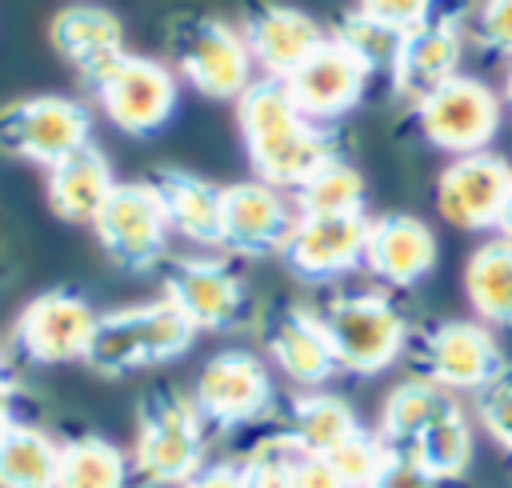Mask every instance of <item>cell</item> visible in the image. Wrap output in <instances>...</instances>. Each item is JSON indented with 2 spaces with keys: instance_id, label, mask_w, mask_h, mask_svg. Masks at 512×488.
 Returning <instances> with one entry per match:
<instances>
[{
  "instance_id": "1",
  "label": "cell",
  "mask_w": 512,
  "mask_h": 488,
  "mask_svg": "<svg viewBox=\"0 0 512 488\" xmlns=\"http://www.w3.org/2000/svg\"><path fill=\"white\" fill-rule=\"evenodd\" d=\"M236 124L256 180L280 192H296L320 164L336 156V136L328 124L308 120L292 104L288 88L268 76L252 80L236 100Z\"/></svg>"
},
{
  "instance_id": "2",
  "label": "cell",
  "mask_w": 512,
  "mask_h": 488,
  "mask_svg": "<svg viewBox=\"0 0 512 488\" xmlns=\"http://www.w3.org/2000/svg\"><path fill=\"white\" fill-rule=\"evenodd\" d=\"M208 424L192 404V392L152 388L136 408L132 476L140 488H184L208 460Z\"/></svg>"
},
{
  "instance_id": "3",
  "label": "cell",
  "mask_w": 512,
  "mask_h": 488,
  "mask_svg": "<svg viewBox=\"0 0 512 488\" xmlns=\"http://www.w3.org/2000/svg\"><path fill=\"white\" fill-rule=\"evenodd\" d=\"M192 340H196V328L160 296L148 304L100 312L84 364L100 376H128V372H144L184 356Z\"/></svg>"
},
{
  "instance_id": "4",
  "label": "cell",
  "mask_w": 512,
  "mask_h": 488,
  "mask_svg": "<svg viewBox=\"0 0 512 488\" xmlns=\"http://www.w3.org/2000/svg\"><path fill=\"white\" fill-rule=\"evenodd\" d=\"M340 372L376 376L412 344L408 316L384 292H340L320 308Z\"/></svg>"
},
{
  "instance_id": "5",
  "label": "cell",
  "mask_w": 512,
  "mask_h": 488,
  "mask_svg": "<svg viewBox=\"0 0 512 488\" xmlns=\"http://www.w3.org/2000/svg\"><path fill=\"white\" fill-rule=\"evenodd\" d=\"M168 40L180 80L208 100H240L256 80V64L240 28L224 24L220 16H180Z\"/></svg>"
},
{
  "instance_id": "6",
  "label": "cell",
  "mask_w": 512,
  "mask_h": 488,
  "mask_svg": "<svg viewBox=\"0 0 512 488\" xmlns=\"http://www.w3.org/2000/svg\"><path fill=\"white\" fill-rule=\"evenodd\" d=\"M416 132L448 152V156H468V152H484L500 124H504V100L476 76H452L448 84H440L436 92H428L416 108Z\"/></svg>"
},
{
  "instance_id": "7",
  "label": "cell",
  "mask_w": 512,
  "mask_h": 488,
  "mask_svg": "<svg viewBox=\"0 0 512 488\" xmlns=\"http://www.w3.org/2000/svg\"><path fill=\"white\" fill-rule=\"evenodd\" d=\"M92 144V112L72 96H24L0 108V152L52 168L68 152Z\"/></svg>"
},
{
  "instance_id": "8",
  "label": "cell",
  "mask_w": 512,
  "mask_h": 488,
  "mask_svg": "<svg viewBox=\"0 0 512 488\" xmlns=\"http://www.w3.org/2000/svg\"><path fill=\"white\" fill-rule=\"evenodd\" d=\"M96 92L100 112L128 136H152L160 132L180 104V84L176 72L168 64H160L156 56H140V52H124L96 84H88Z\"/></svg>"
},
{
  "instance_id": "9",
  "label": "cell",
  "mask_w": 512,
  "mask_h": 488,
  "mask_svg": "<svg viewBox=\"0 0 512 488\" xmlns=\"http://www.w3.org/2000/svg\"><path fill=\"white\" fill-rule=\"evenodd\" d=\"M92 232L112 264L124 272H148L168 252V216L152 180H120L92 220Z\"/></svg>"
},
{
  "instance_id": "10",
  "label": "cell",
  "mask_w": 512,
  "mask_h": 488,
  "mask_svg": "<svg viewBox=\"0 0 512 488\" xmlns=\"http://www.w3.org/2000/svg\"><path fill=\"white\" fill-rule=\"evenodd\" d=\"M464 0H436L432 12L404 32L400 52L392 60V88L400 100H408L412 108L436 92L440 84H448L452 76H460V60H464Z\"/></svg>"
},
{
  "instance_id": "11",
  "label": "cell",
  "mask_w": 512,
  "mask_h": 488,
  "mask_svg": "<svg viewBox=\"0 0 512 488\" xmlns=\"http://www.w3.org/2000/svg\"><path fill=\"white\" fill-rule=\"evenodd\" d=\"M416 368L444 392H484L508 372L504 348L480 320H440L416 336Z\"/></svg>"
},
{
  "instance_id": "12",
  "label": "cell",
  "mask_w": 512,
  "mask_h": 488,
  "mask_svg": "<svg viewBox=\"0 0 512 488\" xmlns=\"http://www.w3.org/2000/svg\"><path fill=\"white\" fill-rule=\"evenodd\" d=\"M100 312L72 288H48L32 296L12 320V348L32 364L88 360Z\"/></svg>"
},
{
  "instance_id": "13",
  "label": "cell",
  "mask_w": 512,
  "mask_h": 488,
  "mask_svg": "<svg viewBox=\"0 0 512 488\" xmlns=\"http://www.w3.org/2000/svg\"><path fill=\"white\" fill-rule=\"evenodd\" d=\"M272 372L256 352L224 348L196 372L192 404L212 428H244L272 408Z\"/></svg>"
},
{
  "instance_id": "14",
  "label": "cell",
  "mask_w": 512,
  "mask_h": 488,
  "mask_svg": "<svg viewBox=\"0 0 512 488\" xmlns=\"http://www.w3.org/2000/svg\"><path fill=\"white\" fill-rule=\"evenodd\" d=\"M164 300L196 332H228L248 312V284L228 260L180 256L164 272Z\"/></svg>"
},
{
  "instance_id": "15",
  "label": "cell",
  "mask_w": 512,
  "mask_h": 488,
  "mask_svg": "<svg viewBox=\"0 0 512 488\" xmlns=\"http://www.w3.org/2000/svg\"><path fill=\"white\" fill-rule=\"evenodd\" d=\"M508 192H512V164L492 148L452 156L436 176V208L460 232L496 228Z\"/></svg>"
},
{
  "instance_id": "16",
  "label": "cell",
  "mask_w": 512,
  "mask_h": 488,
  "mask_svg": "<svg viewBox=\"0 0 512 488\" xmlns=\"http://www.w3.org/2000/svg\"><path fill=\"white\" fill-rule=\"evenodd\" d=\"M296 204L288 192L264 180H236L224 188V220H220V248L236 256H276L284 252L296 228Z\"/></svg>"
},
{
  "instance_id": "17",
  "label": "cell",
  "mask_w": 512,
  "mask_h": 488,
  "mask_svg": "<svg viewBox=\"0 0 512 488\" xmlns=\"http://www.w3.org/2000/svg\"><path fill=\"white\" fill-rule=\"evenodd\" d=\"M368 80H372V68H368L356 52H348L340 40L328 36V40H324L292 76H284L280 84L288 88L292 104H296L308 120L328 124V120L348 116V112L364 100Z\"/></svg>"
},
{
  "instance_id": "18",
  "label": "cell",
  "mask_w": 512,
  "mask_h": 488,
  "mask_svg": "<svg viewBox=\"0 0 512 488\" xmlns=\"http://www.w3.org/2000/svg\"><path fill=\"white\" fill-rule=\"evenodd\" d=\"M364 244H368V216L348 212V216H296V228L284 244V264L312 284L348 276L352 268L364 264Z\"/></svg>"
},
{
  "instance_id": "19",
  "label": "cell",
  "mask_w": 512,
  "mask_h": 488,
  "mask_svg": "<svg viewBox=\"0 0 512 488\" xmlns=\"http://www.w3.org/2000/svg\"><path fill=\"white\" fill-rule=\"evenodd\" d=\"M240 36L252 52V64L268 80H284L328 40V28L292 4H252L244 12Z\"/></svg>"
},
{
  "instance_id": "20",
  "label": "cell",
  "mask_w": 512,
  "mask_h": 488,
  "mask_svg": "<svg viewBox=\"0 0 512 488\" xmlns=\"http://www.w3.org/2000/svg\"><path fill=\"white\" fill-rule=\"evenodd\" d=\"M440 260L436 232L412 216V212H384L368 220V244H364V268L384 280L388 288H416L432 276Z\"/></svg>"
},
{
  "instance_id": "21",
  "label": "cell",
  "mask_w": 512,
  "mask_h": 488,
  "mask_svg": "<svg viewBox=\"0 0 512 488\" xmlns=\"http://www.w3.org/2000/svg\"><path fill=\"white\" fill-rule=\"evenodd\" d=\"M52 48L88 80L96 84L128 48H124V24L116 12L100 4H68L48 24Z\"/></svg>"
},
{
  "instance_id": "22",
  "label": "cell",
  "mask_w": 512,
  "mask_h": 488,
  "mask_svg": "<svg viewBox=\"0 0 512 488\" xmlns=\"http://www.w3.org/2000/svg\"><path fill=\"white\" fill-rule=\"evenodd\" d=\"M268 356L300 388H320V384H328L340 372L320 312L304 308V304H292V308H284L272 320V328H268Z\"/></svg>"
},
{
  "instance_id": "23",
  "label": "cell",
  "mask_w": 512,
  "mask_h": 488,
  "mask_svg": "<svg viewBox=\"0 0 512 488\" xmlns=\"http://www.w3.org/2000/svg\"><path fill=\"white\" fill-rule=\"evenodd\" d=\"M116 184L120 180L112 176V164L96 144H84L64 160H56L52 168H44L48 208L68 224H92Z\"/></svg>"
},
{
  "instance_id": "24",
  "label": "cell",
  "mask_w": 512,
  "mask_h": 488,
  "mask_svg": "<svg viewBox=\"0 0 512 488\" xmlns=\"http://www.w3.org/2000/svg\"><path fill=\"white\" fill-rule=\"evenodd\" d=\"M152 188L160 192L168 228L184 236L188 244H220V220H224V188L188 172V168H160L152 176Z\"/></svg>"
},
{
  "instance_id": "25",
  "label": "cell",
  "mask_w": 512,
  "mask_h": 488,
  "mask_svg": "<svg viewBox=\"0 0 512 488\" xmlns=\"http://www.w3.org/2000/svg\"><path fill=\"white\" fill-rule=\"evenodd\" d=\"M284 432H288L308 456H328L332 448H340L348 436L360 432V420H356V412H352V404H348L344 396L308 388V392L292 396Z\"/></svg>"
},
{
  "instance_id": "26",
  "label": "cell",
  "mask_w": 512,
  "mask_h": 488,
  "mask_svg": "<svg viewBox=\"0 0 512 488\" xmlns=\"http://www.w3.org/2000/svg\"><path fill=\"white\" fill-rule=\"evenodd\" d=\"M464 292L480 324L512 328V240H484L464 264Z\"/></svg>"
},
{
  "instance_id": "27",
  "label": "cell",
  "mask_w": 512,
  "mask_h": 488,
  "mask_svg": "<svg viewBox=\"0 0 512 488\" xmlns=\"http://www.w3.org/2000/svg\"><path fill=\"white\" fill-rule=\"evenodd\" d=\"M452 408H456V396L444 392L440 384H432V380H424V376L400 380V384L384 396L376 436H380L388 448H408L432 420H440V416L452 412Z\"/></svg>"
},
{
  "instance_id": "28",
  "label": "cell",
  "mask_w": 512,
  "mask_h": 488,
  "mask_svg": "<svg viewBox=\"0 0 512 488\" xmlns=\"http://www.w3.org/2000/svg\"><path fill=\"white\" fill-rule=\"evenodd\" d=\"M60 440L40 424L16 420L0 432V488H56Z\"/></svg>"
},
{
  "instance_id": "29",
  "label": "cell",
  "mask_w": 512,
  "mask_h": 488,
  "mask_svg": "<svg viewBox=\"0 0 512 488\" xmlns=\"http://www.w3.org/2000/svg\"><path fill=\"white\" fill-rule=\"evenodd\" d=\"M56 488H140L132 460L104 436H72L60 444Z\"/></svg>"
},
{
  "instance_id": "30",
  "label": "cell",
  "mask_w": 512,
  "mask_h": 488,
  "mask_svg": "<svg viewBox=\"0 0 512 488\" xmlns=\"http://www.w3.org/2000/svg\"><path fill=\"white\" fill-rule=\"evenodd\" d=\"M472 448H476V432H472L468 416H464L460 404H456L452 412H444L440 420H432V424H428L408 448H400V452H408L428 476H436V480L444 484V480H460V476L468 472Z\"/></svg>"
},
{
  "instance_id": "31",
  "label": "cell",
  "mask_w": 512,
  "mask_h": 488,
  "mask_svg": "<svg viewBox=\"0 0 512 488\" xmlns=\"http://www.w3.org/2000/svg\"><path fill=\"white\" fill-rule=\"evenodd\" d=\"M300 216H348L364 212V176L344 156L320 164L296 192H288Z\"/></svg>"
},
{
  "instance_id": "32",
  "label": "cell",
  "mask_w": 512,
  "mask_h": 488,
  "mask_svg": "<svg viewBox=\"0 0 512 488\" xmlns=\"http://www.w3.org/2000/svg\"><path fill=\"white\" fill-rule=\"evenodd\" d=\"M332 40H340L348 52H356L368 68H372V76L376 72H392V60H396V52H400V40H404V32L400 28H392V24H384V20H372L368 12H344L340 16V24L328 32Z\"/></svg>"
},
{
  "instance_id": "33",
  "label": "cell",
  "mask_w": 512,
  "mask_h": 488,
  "mask_svg": "<svg viewBox=\"0 0 512 488\" xmlns=\"http://www.w3.org/2000/svg\"><path fill=\"white\" fill-rule=\"evenodd\" d=\"M308 452L288 436V432H272L264 440H256L244 460H240V472H244V484L248 488H292L296 484V468Z\"/></svg>"
},
{
  "instance_id": "34",
  "label": "cell",
  "mask_w": 512,
  "mask_h": 488,
  "mask_svg": "<svg viewBox=\"0 0 512 488\" xmlns=\"http://www.w3.org/2000/svg\"><path fill=\"white\" fill-rule=\"evenodd\" d=\"M324 460L332 464V472L340 476L344 488H372V480H376V472L384 464V440L376 432H364L360 428L340 448H332Z\"/></svg>"
},
{
  "instance_id": "35",
  "label": "cell",
  "mask_w": 512,
  "mask_h": 488,
  "mask_svg": "<svg viewBox=\"0 0 512 488\" xmlns=\"http://www.w3.org/2000/svg\"><path fill=\"white\" fill-rule=\"evenodd\" d=\"M476 416L480 428L512 456V372H504L484 392H476Z\"/></svg>"
},
{
  "instance_id": "36",
  "label": "cell",
  "mask_w": 512,
  "mask_h": 488,
  "mask_svg": "<svg viewBox=\"0 0 512 488\" xmlns=\"http://www.w3.org/2000/svg\"><path fill=\"white\" fill-rule=\"evenodd\" d=\"M472 32L488 52L512 60V0H480L472 12Z\"/></svg>"
},
{
  "instance_id": "37",
  "label": "cell",
  "mask_w": 512,
  "mask_h": 488,
  "mask_svg": "<svg viewBox=\"0 0 512 488\" xmlns=\"http://www.w3.org/2000/svg\"><path fill=\"white\" fill-rule=\"evenodd\" d=\"M372 488H440V480H436V476H428V472H424L408 452H400V448H388V444H384V464H380V472H376Z\"/></svg>"
},
{
  "instance_id": "38",
  "label": "cell",
  "mask_w": 512,
  "mask_h": 488,
  "mask_svg": "<svg viewBox=\"0 0 512 488\" xmlns=\"http://www.w3.org/2000/svg\"><path fill=\"white\" fill-rule=\"evenodd\" d=\"M432 4L436 0H360V12H368L372 20H384V24L400 28V32H408V28H416L432 12Z\"/></svg>"
},
{
  "instance_id": "39",
  "label": "cell",
  "mask_w": 512,
  "mask_h": 488,
  "mask_svg": "<svg viewBox=\"0 0 512 488\" xmlns=\"http://www.w3.org/2000/svg\"><path fill=\"white\" fill-rule=\"evenodd\" d=\"M16 404H20V380H16V368H12V360H8V352L0 344V432L20 420Z\"/></svg>"
},
{
  "instance_id": "40",
  "label": "cell",
  "mask_w": 512,
  "mask_h": 488,
  "mask_svg": "<svg viewBox=\"0 0 512 488\" xmlns=\"http://www.w3.org/2000/svg\"><path fill=\"white\" fill-rule=\"evenodd\" d=\"M292 488H344L340 476L332 472V464L324 456H304L296 468V484Z\"/></svg>"
},
{
  "instance_id": "41",
  "label": "cell",
  "mask_w": 512,
  "mask_h": 488,
  "mask_svg": "<svg viewBox=\"0 0 512 488\" xmlns=\"http://www.w3.org/2000/svg\"><path fill=\"white\" fill-rule=\"evenodd\" d=\"M184 488H248L240 464H204Z\"/></svg>"
},
{
  "instance_id": "42",
  "label": "cell",
  "mask_w": 512,
  "mask_h": 488,
  "mask_svg": "<svg viewBox=\"0 0 512 488\" xmlns=\"http://www.w3.org/2000/svg\"><path fill=\"white\" fill-rule=\"evenodd\" d=\"M496 228H500L504 240H512V192H508V200H504V212H500V224H496Z\"/></svg>"
},
{
  "instance_id": "43",
  "label": "cell",
  "mask_w": 512,
  "mask_h": 488,
  "mask_svg": "<svg viewBox=\"0 0 512 488\" xmlns=\"http://www.w3.org/2000/svg\"><path fill=\"white\" fill-rule=\"evenodd\" d=\"M504 108L512 112V60H508V72H504Z\"/></svg>"
}]
</instances>
